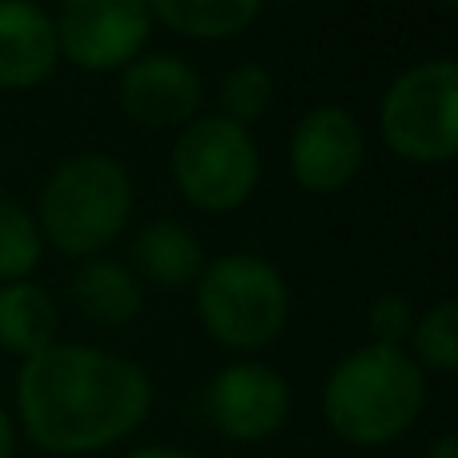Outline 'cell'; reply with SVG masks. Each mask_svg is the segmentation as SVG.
Listing matches in <instances>:
<instances>
[{"mask_svg":"<svg viewBox=\"0 0 458 458\" xmlns=\"http://www.w3.org/2000/svg\"><path fill=\"white\" fill-rule=\"evenodd\" d=\"M24 435L48 454H93L121 443L153 406L149 374L97 346H61L24 358L16 378Z\"/></svg>","mask_w":458,"mask_h":458,"instance_id":"cell-1","label":"cell"},{"mask_svg":"<svg viewBox=\"0 0 458 458\" xmlns=\"http://www.w3.org/2000/svg\"><path fill=\"white\" fill-rule=\"evenodd\" d=\"M427 374L403 346H358L330 370L322 390L326 422L354 446H386L419 422Z\"/></svg>","mask_w":458,"mask_h":458,"instance_id":"cell-2","label":"cell"},{"mask_svg":"<svg viewBox=\"0 0 458 458\" xmlns=\"http://www.w3.org/2000/svg\"><path fill=\"white\" fill-rule=\"evenodd\" d=\"M133 217L129 169L109 153H72L48 174L37 198L40 242L64 258H97Z\"/></svg>","mask_w":458,"mask_h":458,"instance_id":"cell-3","label":"cell"},{"mask_svg":"<svg viewBox=\"0 0 458 458\" xmlns=\"http://www.w3.org/2000/svg\"><path fill=\"white\" fill-rule=\"evenodd\" d=\"M198 314L206 334L225 350H266L290 318V285L282 269L258 253H225L206 261L198 282Z\"/></svg>","mask_w":458,"mask_h":458,"instance_id":"cell-4","label":"cell"},{"mask_svg":"<svg viewBox=\"0 0 458 458\" xmlns=\"http://www.w3.org/2000/svg\"><path fill=\"white\" fill-rule=\"evenodd\" d=\"M382 141L411 165H446L458 153V64L430 56L403 69L378 105Z\"/></svg>","mask_w":458,"mask_h":458,"instance_id":"cell-5","label":"cell"},{"mask_svg":"<svg viewBox=\"0 0 458 458\" xmlns=\"http://www.w3.org/2000/svg\"><path fill=\"white\" fill-rule=\"evenodd\" d=\"M169 169L193 209L229 214L245 206L258 190L261 153L245 125H233L222 113H206L182 125L169 153Z\"/></svg>","mask_w":458,"mask_h":458,"instance_id":"cell-6","label":"cell"},{"mask_svg":"<svg viewBox=\"0 0 458 458\" xmlns=\"http://www.w3.org/2000/svg\"><path fill=\"white\" fill-rule=\"evenodd\" d=\"M56 24V48L85 72L125 69L149 45L153 16L145 0H64Z\"/></svg>","mask_w":458,"mask_h":458,"instance_id":"cell-7","label":"cell"},{"mask_svg":"<svg viewBox=\"0 0 458 458\" xmlns=\"http://www.w3.org/2000/svg\"><path fill=\"white\" fill-rule=\"evenodd\" d=\"M366 165L362 121L342 105H314L290 133V174L314 198L342 193Z\"/></svg>","mask_w":458,"mask_h":458,"instance_id":"cell-8","label":"cell"},{"mask_svg":"<svg viewBox=\"0 0 458 458\" xmlns=\"http://www.w3.org/2000/svg\"><path fill=\"white\" fill-rule=\"evenodd\" d=\"M206 414L233 443H266L290 419V382L266 362H233L209 382Z\"/></svg>","mask_w":458,"mask_h":458,"instance_id":"cell-9","label":"cell"},{"mask_svg":"<svg viewBox=\"0 0 458 458\" xmlns=\"http://www.w3.org/2000/svg\"><path fill=\"white\" fill-rule=\"evenodd\" d=\"M121 109L133 125L182 129L201 117V77L177 53H145L121 69Z\"/></svg>","mask_w":458,"mask_h":458,"instance_id":"cell-10","label":"cell"},{"mask_svg":"<svg viewBox=\"0 0 458 458\" xmlns=\"http://www.w3.org/2000/svg\"><path fill=\"white\" fill-rule=\"evenodd\" d=\"M61 61L56 24L37 0H0V89H32Z\"/></svg>","mask_w":458,"mask_h":458,"instance_id":"cell-11","label":"cell"},{"mask_svg":"<svg viewBox=\"0 0 458 458\" xmlns=\"http://www.w3.org/2000/svg\"><path fill=\"white\" fill-rule=\"evenodd\" d=\"M133 261L145 282L165 285V290H182V285H193L201 277V269H206V250H201V242L193 237V229L161 217V222H149L137 229Z\"/></svg>","mask_w":458,"mask_h":458,"instance_id":"cell-12","label":"cell"},{"mask_svg":"<svg viewBox=\"0 0 458 458\" xmlns=\"http://www.w3.org/2000/svg\"><path fill=\"white\" fill-rule=\"evenodd\" d=\"M56 330H61V314L45 285L29 282V277L0 285V346L8 354H40L56 342Z\"/></svg>","mask_w":458,"mask_h":458,"instance_id":"cell-13","label":"cell"},{"mask_svg":"<svg viewBox=\"0 0 458 458\" xmlns=\"http://www.w3.org/2000/svg\"><path fill=\"white\" fill-rule=\"evenodd\" d=\"M72 301L81 314L101 326H125L141 314V282L129 266L109 258H89L72 277Z\"/></svg>","mask_w":458,"mask_h":458,"instance_id":"cell-14","label":"cell"},{"mask_svg":"<svg viewBox=\"0 0 458 458\" xmlns=\"http://www.w3.org/2000/svg\"><path fill=\"white\" fill-rule=\"evenodd\" d=\"M266 0H145L153 21L193 40H229L258 21Z\"/></svg>","mask_w":458,"mask_h":458,"instance_id":"cell-15","label":"cell"},{"mask_svg":"<svg viewBox=\"0 0 458 458\" xmlns=\"http://www.w3.org/2000/svg\"><path fill=\"white\" fill-rule=\"evenodd\" d=\"M217 101H222V117L250 129L253 121H261L269 109H274V72L258 61L233 64V69L222 77Z\"/></svg>","mask_w":458,"mask_h":458,"instance_id":"cell-16","label":"cell"},{"mask_svg":"<svg viewBox=\"0 0 458 458\" xmlns=\"http://www.w3.org/2000/svg\"><path fill=\"white\" fill-rule=\"evenodd\" d=\"M414 346V362L430 366L438 374H451L458 366V301L443 298L427 310L422 318H414V330L406 338Z\"/></svg>","mask_w":458,"mask_h":458,"instance_id":"cell-17","label":"cell"},{"mask_svg":"<svg viewBox=\"0 0 458 458\" xmlns=\"http://www.w3.org/2000/svg\"><path fill=\"white\" fill-rule=\"evenodd\" d=\"M40 261V229L24 206L0 198V285L24 282Z\"/></svg>","mask_w":458,"mask_h":458,"instance_id":"cell-18","label":"cell"},{"mask_svg":"<svg viewBox=\"0 0 458 458\" xmlns=\"http://www.w3.org/2000/svg\"><path fill=\"white\" fill-rule=\"evenodd\" d=\"M370 334L378 346H403L414 330V306L403 298V293H382L370 306Z\"/></svg>","mask_w":458,"mask_h":458,"instance_id":"cell-19","label":"cell"},{"mask_svg":"<svg viewBox=\"0 0 458 458\" xmlns=\"http://www.w3.org/2000/svg\"><path fill=\"white\" fill-rule=\"evenodd\" d=\"M129 458H201L193 451H177V446H145V451L129 454Z\"/></svg>","mask_w":458,"mask_h":458,"instance_id":"cell-20","label":"cell"},{"mask_svg":"<svg viewBox=\"0 0 458 458\" xmlns=\"http://www.w3.org/2000/svg\"><path fill=\"white\" fill-rule=\"evenodd\" d=\"M427 458H458V438L454 435H443L435 446H430Z\"/></svg>","mask_w":458,"mask_h":458,"instance_id":"cell-21","label":"cell"},{"mask_svg":"<svg viewBox=\"0 0 458 458\" xmlns=\"http://www.w3.org/2000/svg\"><path fill=\"white\" fill-rule=\"evenodd\" d=\"M0 458H13V422L0 411Z\"/></svg>","mask_w":458,"mask_h":458,"instance_id":"cell-22","label":"cell"},{"mask_svg":"<svg viewBox=\"0 0 458 458\" xmlns=\"http://www.w3.org/2000/svg\"><path fill=\"white\" fill-rule=\"evenodd\" d=\"M443 4H446V8H451V4H454V0H443Z\"/></svg>","mask_w":458,"mask_h":458,"instance_id":"cell-23","label":"cell"}]
</instances>
